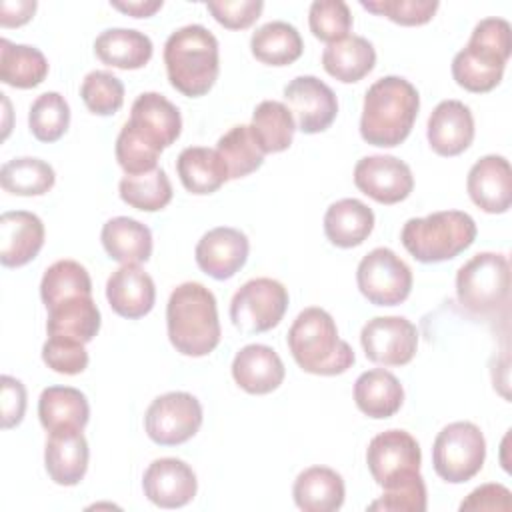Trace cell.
<instances>
[{"instance_id":"obj_1","label":"cell","mask_w":512,"mask_h":512,"mask_svg":"<svg viewBox=\"0 0 512 512\" xmlns=\"http://www.w3.org/2000/svg\"><path fill=\"white\" fill-rule=\"evenodd\" d=\"M418 108L420 96L414 84L402 76H384L366 90L360 136L372 146H398L412 132Z\"/></svg>"},{"instance_id":"obj_2","label":"cell","mask_w":512,"mask_h":512,"mask_svg":"<svg viewBox=\"0 0 512 512\" xmlns=\"http://www.w3.org/2000/svg\"><path fill=\"white\" fill-rule=\"evenodd\" d=\"M166 328L176 352L192 358L210 354L220 342L214 294L200 282L176 286L166 304Z\"/></svg>"},{"instance_id":"obj_3","label":"cell","mask_w":512,"mask_h":512,"mask_svg":"<svg viewBox=\"0 0 512 512\" xmlns=\"http://www.w3.org/2000/svg\"><path fill=\"white\" fill-rule=\"evenodd\" d=\"M286 340L292 358L308 374H344L356 360L350 344L338 336L334 318L318 306L304 308L296 316Z\"/></svg>"},{"instance_id":"obj_4","label":"cell","mask_w":512,"mask_h":512,"mask_svg":"<svg viewBox=\"0 0 512 512\" xmlns=\"http://www.w3.org/2000/svg\"><path fill=\"white\" fill-rule=\"evenodd\" d=\"M164 64L172 88L188 98L204 96L220 72L218 40L202 24L182 26L164 44Z\"/></svg>"},{"instance_id":"obj_5","label":"cell","mask_w":512,"mask_h":512,"mask_svg":"<svg viewBox=\"0 0 512 512\" xmlns=\"http://www.w3.org/2000/svg\"><path fill=\"white\" fill-rule=\"evenodd\" d=\"M512 54V28L504 18L480 20L468 44L452 60L456 84L468 92H490L502 80Z\"/></svg>"},{"instance_id":"obj_6","label":"cell","mask_w":512,"mask_h":512,"mask_svg":"<svg viewBox=\"0 0 512 512\" xmlns=\"http://www.w3.org/2000/svg\"><path fill=\"white\" fill-rule=\"evenodd\" d=\"M474 238L476 222L462 210H442L424 218H410L400 232L404 248L424 264L456 258L472 246Z\"/></svg>"},{"instance_id":"obj_7","label":"cell","mask_w":512,"mask_h":512,"mask_svg":"<svg viewBox=\"0 0 512 512\" xmlns=\"http://www.w3.org/2000/svg\"><path fill=\"white\" fill-rule=\"evenodd\" d=\"M510 262L498 252H480L456 272V298L476 316L496 314L508 302Z\"/></svg>"},{"instance_id":"obj_8","label":"cell","mask_w":512,"mask_h":512,"mask_svg":"<svg viewBox=\"0 0 512 512\" xmlns=\"http://www.w3.org/2000/svg\"><path fill=\"white\" fill-rule=\"evenodd\" d=\"M486 458V440L472 422H452L444 426L432 444L434 472L450 484L474 478Z\"/></svg>"},{"instance_id":"obj_9","label":"cell","mask_w":512,"mask_h":512,"mask_svg":"<svg viewBox=\"0 0 512 512\" xmlns=\"http://www.w3.org/2000/svg\"><path fill=\"white\" fill-rule=\"evenodd\" d=\"M288 308V290L274 278H252L230 300V320L244 334H258L280 324Z\"/></svg>"},{"instance_id":"obj_10","label":"cell","mask_w":512,"mask_h":512,"mask_svg":"<svg viewBox=\"0 0 512 512\" xmlns=\"http://www.w3.org/2000/svg\"><path fill=\"white\" fill-rule=\"evenodd\" d=\"M356 284L370 304L396 306L410 296L412 270L394 250L380 246L360 260Z\"/></svg>"},{"instance_id":"obj_11","label":"cell","mask_w":512,"mask_h":512,"mask_svg":"<svg viewBox=\"0 0 512 512\" xmlns=\"http://www.w3.org/2000/svg\"><path fill=\"white\" fill-rule=\"evenodd\" d=\"M202 426V406L188 392H166L152 400L144 416V428L152 442L178 446L190 440Z\"/></svg>"},{"instance_id":"obj_12","label":"cell","mask_w":512,"mask_h":512,"mask_svg":"<svg viewBox=\"0 0 512 512\" xmlns=\"http://www.w3.org/2000/svg\"><path fill=\"white\" fill-rule=\"evenodd\" d=\"M422 452L416 438L406 430H386L376 434L366 450V464L374 482L388 488L420 472Z\"/></svg>"},{"instance_id":"obj_13","label":"cell","mask_w":512,"mask_h":512,"mask_svg":"<svg viewBox=\"0 0 512 512\" xmlns=\"http://www.w3.org/2000/svg\"><path fill=\"white\" fill-rule=\"evenodd\" d=\"M360 344L370 362L404 366L418 350V330L404 316H376L364 324Z\"/></svg>"},{"instance_id":"obj_14","label":"cell","mask_w":512,"mask_h":512,"mask_svg":"<svg viewBox=\"0 0 512 512\" xmlns=\"http://www.w3.org/2000/svg\"><path fill=\"white\" fill-rule=\"evenodd\" d=\"M284 100L298 130L318 134L330 128L338 114L334 90L316 76H296L284 86Z\"/></svg>"},{"instance_id":"obj_15","label":"cell","mask_w":512,"mask_h":512,"mask_svg":"<svg viewBox=\"0 0 512 512\" xmlns=\"http://www.w3.org/2000/svg\"><path fill=\"white\" fill-rule=\"evenodd\" d=\"M356 188L380 204H398L414 188V176L406 162L388 154L364 156L354 166Z\"/></svg>"},{"instance_id":"obj_16","label":"cell","mask_w":512,"mask_h":512,"mask_svg":"<svg viewBox=\"0 0 512 512\" xmlns=\"http://www.w3.org/2000/svg\"><path fill=\"white\" fill-rule=\"evenodd\" d=\"M250 242L248 236L230 226H218L208 230L196 244L198 268L214 280L232 278L248 260Z\"/></svg>"},{"instance_id":"obj_17","label":"cell","mask_w":512,"mask_h":512,"mask_svg":"<svg viewBox=\"0 0 512 512\" xmlns=\"http://www.w3.org/2000/svg\"><path fill=\"white\" fill-rule=\"evenodd\" d=\"M144 496L160 508H182L198 490L194 470L178 458H158L150 462L142 476Z\"/></svg>"},{"instance_id":"obj_18","label":"cell","mask_w":512,"mask_h":512,"mask_svg":"<svg viewBox=\"0 0 512 512\" xmlns=\"http://www.w3.org/2000/svg\"><path fill=\"white\" fill-rule=\"evenodd\" d=\"M470 200L488 214H504L512 204V170L504 156H482L468 172Z\"/></svg>"},{"instance_id":"obj_19","label":"cell","mask_w":512,"mask_h":512,"mask_svg":"<svg viewBox=\"0 0 512 512\" xmlns=\"http://www.w3.org/2000/svg\"><path fill=\"white\" fill-rule=\"evenodd\" d=\"M426 138L438 156L462 154L474 140L470 108L460 100H442L428 118Z\"/></svg>"},{"instance_id":"obj_20","label":"cell","mask_w":512,"mask_h":512,"mask_svg":"<svg viewBox=\"0 0 512 512\" xmlns=\"http://www.w3.org/2000/svg\"><path fill=\"white\" fill-rule=\"evenodd\" d=\"M106 298L118 316L136 320L154 308L156 286L138 264H122L106 282Z\"/></svg>"},{"instance_id":"obj_21","label":"cell","mask_w":512,"mask_h":512,"mask_svg":"<svg viewBox=\"0 0 512 512\" xmlns=\"http://www.w3.org/2000/svg\"><path fill=\"white\" fill-rule=\"evenodd\" d=\"M42 220L26 210H12L0 216V262L6 268H20L34 260L44 246Z\"/></svg>"},{"instance_id":"obj_22","label":"cell","mask_w":512,"mask_h":512,"mask_svg":"<svg viewBox=\"0 0 512 512\" xmlns=\"http://www.w3.org/2000/svg\"><path fill=\"white\" fill-rule=\"evenodd\" d=\"M286 376L278 352L266 344H248L232 360V378L248 394H270Z\"/></svg>"},{"instance_id":"obj_23","label":"cell","mask_w":512,"mask_h":512,"mask_svg":"<svg viewBox=\"0 0 512 512\" xmlns=\"http://www.w3.org/2000/svg\"><path fill=\"white\" fill-rule=\"evenodd\" d=\"M88 442L82 430H56L48 434L44 466L58 486H76L88 470Z\"/></svg>"},{"instance_id":"obj_24","label":"cell","mask_w":512,"mask_h":512,"mask_svg":"<svg viewBox=\"0 0 512 512\" xmlns=\"http://www.w3.org/2000/svg\"><path fill=\"white\" fill-rule=\"evenodd\" d=\"M128 122L162 150L174 144L182 132L178 108L158 92L140 94L130 108Z\"/></svg>"},{"instance_id":"obj_25","label":"cell","mask_w":512,"mask_h":512,"mask_svg":"<svg viewBox=\"0 0 512 512\" xmlns=\"http://www.w3.org/2000/svg\"><path fill=\"white\" fill-rule=\"evenodd\" d=\"M292 496L296 506L304 512H334L344 504L346 488L336 470L310 466L296 476Z\"/></svg>"},{"instance_id":"obj_26","label":"cell","mask_w":512,"mask_h":512,"mask_svg":"<svg viewBox=\"0 0 512 512\" xmlns=\"http://www.w3.org/2000/svg\"><path fill=\"white\" fill-rule=\"evenodd\" d=\"M354 402L368 418H390L404 402V388L400 380L384 368L366 370L354 382Z\"/></svg>"},{"instance_id":"obj_27","label":"cell","mask_w":512,"mask_h":512,"mask_svg":"<svg viewBox=\"0 0 512 512\" xmlns=\"http://www.w3.org/2000/svg\"><path fill=\"white\" fill-rule=\"evenodd\" d=\"M38 418L48 432L84 430L90 418V406L78 388L48 386L38 398Z\"/></svg>"},{"instance_id":"obj_28","label":"cell","mask_w":512,"mask_h":512,"mask_svg":"<svg viewBox=\"0 0 512 512\" xmlns=\"http://www.w3.org/2000/svg\"><path fill=\"white\" fill-rule=\"evenodd\" d=\"M374 230V212L362 200L342 198L324 214V234L338 248L360 246Z\"/></svg>"},{"instance_id":"obj_29","label":"cell","mask_w":512,"mask_h":512,"mask_svg":"<svg viewBox=\"0 0 512 512\" xmlns=\"http://www.w3.org/2000/svg\"><path fill=\"white\" fill-rule=\"evenodd\" d=\"M100 310L92 296H76L48 308V336L88 344L100 330Z\"/></svg>"},{"instance_id":"obj_30","label":"cell","mask_w":512,"mask_h":512,"mask_svg":"<svg viewBox=\"0 0 512 512\" xmlns=\"http://www.w3.org/2000/svg\"><path fill=\"white\" fill-rule=\"evenodd\" d=\"M106 254L120 264H140L152 256V232L146 224L116 216L110 218L100 232Z\"/></svg>"},{"instance_id":"obj_31","label":"cell","mask_w":512,"mask_h":512,"mask_svg":"<svg viewBox=\"0 0 512 512\" xmlns=\"http://www.w3.org/2000/svg\"><path fill=\"white\" fill-rule=\"evenodd\" d=\"M152 40L134 28H108L94 40L96 56L120 70H138L152 58Z\"/></svg>"},{"instance_id":"obj_32","label":"cell","mask_w":512,"mask_h":512,"mask_svg":"<svg viewBox=\"0 0 512 512\" xmlns=\"http://www.w3.org/2000/svg\"><path fill=\"white\" fill-rule=\"evenodd\" d=\"M176 172L180 176L182 186L190 194H212L220 186H224L228 176V168L220 154L212 148L204 146H188L178 154Z\"/></svg>"},{"instance_id":"obj_33","label":"cell","mask_w":512,"mask_h":512,"mask_svg":"<svg viewBox=\"0 0 512 512\" xmlns=\"http://www.w3.org/2000/svg\"><path fill=\"white\" fill-rule=\"evenodd\" d=\"M374 64L376 50L372 42L356 34H348L346 38L328 44L322 52L324 70L344 84L362 80L368 72H372Z\"/></svg>"},{"instance_id":"obj_34","label":"cell","mask_w":512,"mask_h":512,"mask_svg":"<svg viewBox=\"0 0 512 512\" xmlns=\"http://www.w3.org/2000/svg\"><path fill=\"white\" fill-rule=\"evenodd\" d=\"M252 56L268 66H288L302 56L304 42L300 32L282 20L260 26L250 38Z\"/></svg>"},{"instance_id":"obj_35","label":"cell","mask_w":512,"mask_h":512,"mask_svg":"<svg viewBox=\"0 0 512 512\" xmlns=\"http://www.w3.org/2000/svg\"><path fill=\"white\" fill-rule=\"evenodd\" d=\"M48 76V60L28 44H14L8 38L0 40V80L14 88H34Z\"/></svg>"},{"instance_id":"obj_36","label":"cell","mask_w":512,"mask_h":512,"mask_svg":"<svg viewBox=\"0 0 512 512\" xmlns=\"http://www.w3.org/2000/svg\"><path fill=\"white\" fill-rule=\"evenodd\" d=\"M252 136L264 154L284 152L294 140L296 122L286 104L278 100H264L252 112Z\"/></svg>"},{"instance_id":"obj_37","label":"cell","mask_w":512,"mask_h":512,"mask_svg":"<svg viewBox=\"0 0 512 512\" xmlns=\"http://www.w3.org/2000/svg\"><path fill=\"white\" fill-rule=\"evenodd\" d=\"M76 296H92L88 270L76 260H58L48 266L40 282V298L46 310Z\"/></svg>"},{"instance_id":"obj_38","label":"cell","mask_w":512,"mask_h":512,"mask_svg":"<svg viewBox=\"0 0 512 512\" xmlns=\"http://www.w3.org/2000/svg\"><path fill=\"white\" fill-rule=\"evenodd\" d=\"M56 182L54 168L40 158H14L2 164L0 184L6 192L16 196H42Z\"/></svg>"},{"instance_id":"obj_39","label":"cell","mask_w":512,"mask_h":512,"mask_svg":"<svg viewBox=\"0 0 512 512\" xmlns=\"http://www.w3.org/2000/svg\"><path fill=\"white\" fill-rule=\"evenodd\" d=\"M120 198L142 212H156L170 204L172 184L162 168L144 174H126L118 184Z\"/></svg>"},{"instance_id":"obj_40","label":"cell","mask_w":512,"mask_h":512,"mask_svg":"<svg viewBox=\"0 0 512 512\" xmlns=\"http://www.w3.org/2000/svg\"><path fill=\"white\" fill-rule=\"evenodd\" d=\"M216 152L224 160L230 180H238L256 172L264 162V152L260 150L250 126L246 124L232 126L224 136H220Z\"/></svg>"},{"instance_id":"obj_41","label":"cell","mask_w":512,"mask_h":512,"mask_svg":"<svg viewBox=\"0 0 512 512\" xmlns=\"http://www.w3.org/2000/svg\"><path fill=\"white\" fill-rule=\"evenodd\" d=\"M28 126L36 140L56 142L70 126V106L58 92L40 94L28 112Z\"/></svg>"},{"instance_id":"obj_42","label":"cell","mask_w":512,"mask_h":512,"mask_svg":"<svg viewBox=\"0 0 512 512\" xmlns=\"http://www.w3.org/2000/svg\"><path fill=\"white\" fill-rule=\"evenodd\" d=\"M80 96L96 116H112L124 104V84L108 70H92L84 76Z\"/></svg>"},{"instance_id":"obj_43","label":"cell","mask_w":512,"mask_h":512,"mask_svg":"<svg viewBox=\"0 0 512 512\" xmlns=\"http://www.w3.org/2000/svg\"><path fill=\"white\" fill-rule=\"evenodd\" d=\"M162 148L144 138L130 122H126L116 138V160L126 174H144L156 168Z\"/></svg>"},{"instance_id":"obj_44","label":"cell","mask_w":512,"mask_h":512,"mask_svg":"<svg viewBox=\"0 0 512 512\" xmlns=\"http://www.w3.org/2000/svg\"><path fill=\"white\" fill-rule=\"evenodd\" d=\"M310 32L322 42H338L352 28V12L342 0H316L308 10Z\"/></svg>"},{"instance_id":"obj_45","label":"cell","mask_w":512,"mask_h":512,"mask_svg":"<svg viewBox=\"0 0 512 512\" xmlns=\"http://www.w3.org/2000/svg\"><path fill=\"white\" fill-rule=\"evenodd\" d=\"M428 506L426 484L418 474L408 476L388 488L384 494L368 504V510H384V512H424Z\"/></svg>"},{"instance_id":"obj_46","label":"cell","mask_w":512,"mask_h":512,"mask_svg":"<svg viewBox=\"0 0 512 512\" xmlns=\"http://www.w3.org/2000/svg\"><path fill=\"white\" fill-rule=\"evenodd\" d=\"M360 6L400 26H422L434 18L440 4L436 0H360Z\"/></svg>"},{"instance_id":"obj_47","label":"cell","mask_w":512,"mask_h":512,"mask_svg":"<svg viewBox=\"0 0 512 512\" xmlns=\"http://www.w3.org/2000/svg\"><path fill=\"white\" fill-rule=\"evenodd\" d=\"M42 360L54 372L74 376L86 370L88 352L80 342L60 336H48V340L42 346Z\"/></svg>"},{"instance_id":"obj_48","label":"cell","mask_w":512,"mask_h":512,"mask_svg":"<svg viewBox=\"0 0 512 512\" xmlns=\"http://www.w3.org/2000/svg\"><path fill=\"white\" fill-rule=\"evenodd\" d=\"M208 12L214 16L218 24H222L228 30H244L252 26L262 10V0H210L206 2Z\"/></svg>"},{"instance_id":"obj_49","label":"cell","mask_w":512,"mask_h":512,"mask_svg":"<svg viewBox=\"0 0 512 512\" xmlns=\"http://www.w3.org/2000/svg\"><path fill=\"white\" fill-rule=\"evenodd\" d=\"M0 404H2V428L10 430L14 426H18L24 418L26 412V388L24 384L14 378L4 374L0 378Z\"/></svg>"},{"instance_id":"obj_50","label":"cell","mask_w":512,"mask_h":512,"mask_svg":"<svg viewBox=\"0 0 512 512\" xmlns=\"http://www.w3.org/2000/svg\"><path fill=\"white\" fill-rule=\"evenodd\" d=\"M460 510H502L510 512L512 510V494L506 486L488 482L472 490L466 500H462Z\"/></svg>"},{"instance_id":"obj_51","label":"cell","mask_w":512,"mask_h":512,"mask_svg":"<svg viewBox=\"0 0 512 512\" xmlns=\"http://www.w3.org/2000/svg\"><path fill=\"white\" fill-rule=\"evenodd\" d=\"M36 12V2L34 0H4L0 4V26L4 28H14L26 24Z\"/></svg>"},{"instance_id":"obj_52","label":"cell","mask_w":512,"mask_h":512,"mask_svg":"<svg viewBox=\"0 0 512 512\" xmlns=\"http://www.w3.org/2000/svg\"><path fill=\"white\" fill-rule=\"evenodd\" d=\"M162 0H132V2H110L112 8L132 16V18H148L162 8Z\"/></svg>"}]
</instances>
